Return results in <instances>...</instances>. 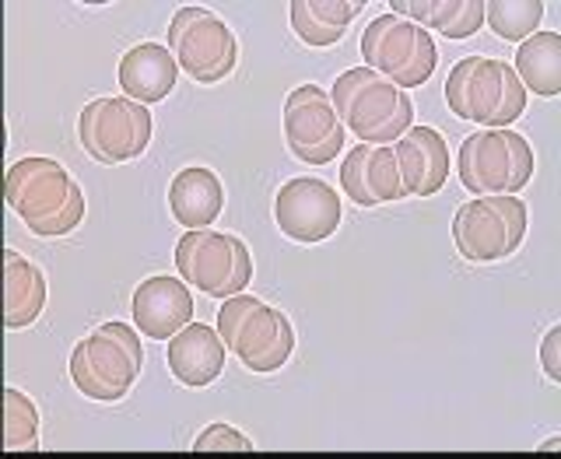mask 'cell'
<instances>
[{
  "label": "cell",
  "mask_w": 561,
  "mask_h": 459,
  "mask_svg": "<svg viewBox=\"0 0 561 459\" xmlns=\"http://www.w3.org/2000/svg\"><path fill=\"white\" fill-rule=\"evenodd\" d=\"M341 197L330 183L316 180V175H295L274 197V221L280 228V236H288L291 242H323L337 232L341 225Z\"/></svg>",
  "instance_id": "6da1fadb"
},
{
  "label": "cell",
  "mask_w": 561,
  "mask_h": 459,
  "mask_svg": "<svg viewBox=\"0 0 561 459\" xmlns=\"http://www.w3.org/2000/svg\"><path fill=\"white\" fill-rule=\"evenodd\" d=\"M137 376H140V368L130 358V351L102 330L88 333V337L78 341L75 351H70V382L78 386V393L84 400L119 403L130 393Z\"/></svg>",
  "instance_id": "7a4b0ae2"
},
{
  "label": "cell",
  "mask_w": 561,
  "mask_h": 459,
  "mask_svg": "<svg viewBox=\"0 0 561 459\" xmlns=\"http://www.w3.org/2000/svg\"><path fill=\"white\" fill-rule=\"evenodd\" d=\"M4 193L14 215L25 225H35V221H49L60 215L70 200V193H75V180H70V172L60 162L35 154V158H22V162H14L8 169Z\"/></svg>",
  "instance_id": "3957f363"
},
{
  "label": "cell",
  "mask_w": 561,
  "mask_h": 459,
  "mask_svg": "<svg viewBox=\"0 0 561 459\" xmlns=\"http://www.w3.org/2000/svg\"><path fill=\"white\" fill-rule=\"evenodd\" d=\"M81 148L102 165H119L137 158V123L130 99H92L78 116Z\"/></svg>",
  "instance_id": "277c9868"
},
{
  "label": "cell",
  "mask_w": 561,
  "mask_h": 459,
  "mask_svg": "<svg viewBox=\"0 0 561 459\" xmlns=\"http://www.w3.org/2000/svg\"><path fill=\"white\" fill-rule=\"evenodd\" d=\"M239 43L232 28H228L215 11L197 18L186 32L180 46H175V64L197 84H218L236 70Z\"/></svg>",
  "instance_id": "5b68a950"
},
{
  "label": "cell",
  "mask_w": 561,
  "mask_h": 459,
  "mask_svg": "<svg viewBox=\"0 0 561 459\" xmlns=\"http://www.w3.org/2000/svg\"><path fill=\"white\" fill-rule=\"evenodd\" d=\"M134 326L151 341H172L186 323H193V295L183 277L154 274L134 288L130 302Z\"/></svg>",
  "instance_id": "8992f818"
},
{
  "label": "cell",
  "mask_w": 561,
  "mask_h": 459,
  "mask_svg": "<svg viewBox=\"0 0 561 459\" xmlns=\"http://www.w3.org/2000/svg\"><path fill=\"white\" fill-rule=\"evenodd\" d=\"M228 351H232V355L256 376L277 372V368L288 365L291 351H295L291 320L280 309H271L260 302L236 330V341Z\"/></svg>",
  "instance_id": "52a82bcc"
},
{
  "label": "cell",
  "mask_w": 561,
  "mask_h": 459,
  "mask_svg": "<svg viewBox=\"0 0 561 459\" xmlns=\"http://www.w3.org/2000/svg\"><path fill=\"white\" fill-rule=\"evenodd\" d=\"M175 271L186 285L201 288L204 295L225 298L228 280L236 274V245L228 232L193 228L175 242Z\"/></svg>",
  "instance_id": "ba28073f"
},
{
  "label": "cell",
  "mask_w": 561,
  "mask_h": 459,
  "mask_svg": "<svg viewBox=\"0 0 561 459\" xmlns=\"http://www.w3.org/2000/svg\"><path fill=\"white\" fill-rule=\"evenodd\" d=\"M225 341L218 326H204V323H186L175 337L169 341L165 362L169 372L180 379L190 390H201L210 386L225 372Z\"/></svg>",
  "instance_id": "9c48e42d"
},
{
  "label": "cell",
  "mask_w": 561,
  "mask_h": 459,
  "mask_svg": "<svg viewBox=\"0 0 561 459\" xmlns=\"http://www.w3.org/2000/svg\"><path fill=\"white\" fill-rule=\"evenodd\" d=\"M456 172H460V183L473 193V197L508 193L513 158H508L505 134L502 130L470 134L460 145V154H456Z\"/></svg>",
  "instance_id": "30bf717a"
},
{
  "label": "cell",
  "mask_w": 561,
  "mask_h": 459,
  "mask_svg": "<svg viewBox=\"0 0 561 459\" xmlns=\"http://www.w3.org/2000/svg\"><path fill=\"white\" fill-rule=\"evenodd\" d=\"M175 78H180V64H175V53L162 43H140L123 53V60H119L123 95L140 105L169 99Z\"/></svg>",
  "instance_id": "8fae6325"
},
{
  "label": "cell",
  "mask_w": 561,
  "mask_h": 459,
  "mask_svg": "<svg viewBox=\"0 0 561 459\" xmlns=\"http://www.w3.org/2000/svg\"><path fill=\"white\" fill-rule=\"evenodd\" d=\"M225 207V186L218 180V172H210L204 165L180 169L169 183V210L186 232L193 228H210L218 221Z\"/></svg>",
  "instance_id": "7c38bea8"
},
{
  "label": "cell",
  "mask_w": 561,
  "mask_h": 459,
  "mask_svg": "<svg viewBox=\"0 0 561 459\" xmlns=\"http://www.w3.org/2000/svg\"><path fill=\"white\" fill-rule=\"evenodd\" d=\"M453 242L470 263H495L508 256V228L488 197H473L456 210Z\"/></svg>",
  "instance_id": "4fadbf2b"
},
{
  "label": "cell",
  "mask_w": 561,
  "mask_h": 459,
  "mask_svg": "<svg viewBox=\"0 0 561 459\" xmlns=\"http://www.w3.org/2000/svg\"><path fill=\"white\" fill-rule=\"evenodd\" d=\"M46 306V274L32 260L4 250V326L22 330L39 320Z\"/></svg>",
  "instance_id": "5bb4252c"
},
{
  "label": "cell",
  "mask_w": 561,
  "mask_h": 459,
  "mask_svg": "<svg viewBox=\"0 0 561 459\" xmlns=\"http://www.w3.org/2000/svg\"><path fill=\"white\" fill-rule=\"evenodd\" d=\"M337 113L330 105V92L320 84H298L285 99V137L288 145L298 148H316L337 127Z\"/></svg>",
  "instance_id": "9a60e30c"
},
{
  "label": "cell",
  "mask_w": 561,
  "mask_h": 459,
  "mask_svg": "<svg viewBox=\"0 0 561 459\" xmlns=\"http://www.w3.org/2000/svg\"><path fill=\"white\" fill-rule=\"evenodd\" d=\"M516 78L523 81L526 95L554 99L561 95V35L558 32H534L516 49Z\"/></svg>",
  "instance_id": "2e32d148"
},
{
  "label": "cell",
  "mask_w": 561,
  "mask_h": 459,
  "mask_svg": "<svg viewBox=\"0 0 561 459\" xmlns=\"http://www.w3.org/2000/svg\"><path fill=\"white\" fill-rule=\"evenodd\" d=\"M397 105H400V88L393 81H386V78H376V81L362 84L358 92L351 95L347 113H344L341 123L362 140V145H368L373 134H379L386 123L393 119Z\"/></svg>",
  "instance_id": "e0dca14e"
},
{
  "label": "cell",
  "mask_w": 561,
  "mask_h": 459,
  "mask_svg": "<svg viewBox=\"0 0 561 459\" xmlns=\"http://www.w3.org/2000/svg\"><path fill=\"white\" fill-rule=\"evenodd\" d=\"M502 64L495 57H473L467 81H463V105H467V119L484 123L495 116L499 99H502Z\"/></svg>",
  "instance_id": "ac0fdd59"
},
{
  "label": "cell",
  "mask_w": 561,
  "mask_h": 459,
  "mask_svg": "<svg viewBox=\"0 0 561 459\" xmlns=\"http://www.w3.org/2000/svg\"><path fill=\"white\" fill-rule=\"evenodd\" d=\"M543 0H491L484 4V22L505 43H523L543 22Z\"/></svg>",
  "instance_id": "d6986e66"
},
{
  "label": "cell",
  "mask_w": 561,
  "mask_h": 459,
  "mask_svg": "<svg viewBox=\"0 0 561 459\" xmlns=\"http://www.w3.org/2000/svg\"><path fill=\"white\" fill-rule=\"evenodd\" d=\"M4 449L39 452V408L18 390H4Z\"/></svg>",
  "instance_id": "ffe728a7"
},
{
  "label": "cell",
  "mask_w": 561,
  "mask_h": 459,
  "mask_svg": "<svg viewBox=\"0 0 561 459\" xmlns=\"http://www.w3.org/2000/svg\"><path fill=\"white\" fill-rule=\"evenodd\" d=\"M417 32L421 28L414 22H408V18H397L393 28H386L382 43L376 49V64H373V70H376L379 78L393 81L400 70L411 64L414 46H417Z\"/></svg>",
  "instance_id": "44dd1931"
},
{
  "label": "cell",
  "mask_w": 561,
  "mask_h": 459,
  "mask_svg": "<svg viewBox=\"0 0 561 459\" xmlns=\"http://www.w3.org/2000/svg\"><path fill=\"white\" fill-rule=\"evenodd\" d=\"M365 180H368V193L376 197V204H397V200L408 197V190H403V180H400V165H397L393 145L368 148Z\"/></svg>",
  "instance_id": "7402d4cb"
},
{
  "label": "cell",
  "mask_w": 561,
  "mask_h": 459,
  "mask_svg": "<svg viewBox=\"0 0 561 459\" xmlns=\"http://www.w3.org/2000/svg\"><path fill=\"white\" fill-rule=\"evenodd\" d=\"M393 154H397L400 180H403V190H408V197H421V190L428 183V151L421 145V137L408 130L393 145Z\"/></svg>",
  "instance_id": "603a6c76"
},
{
  "label": "cell",
  "mask_w": 561,
  "mask_h": 459,
  "mask_svg": "<svg viewBox=\"0 0 561 459\" xmlns=\"http://www.w3.org/2000/svg\"><path fill=\"white\" fill-rule=\"evenodd\" d=\"M523 110H526V88L516 78L513 64H502V99L495 116L488 119V130H508L523 116Z\"/></svg>",
  "instance_id": "cb8c5ba5"
},
{
  "label": "cell",
  "mask_w": 561,
  "mask_h": 459,
  "mask_svg": "<svg viewBox=\"0 0 561 459\" xmlns=\"http://www.w3.org/2000/svg\"><path fill=\"white\" fill-rule=\"evenodd\" d=\"M411 130L421 137V145L428 151V183L421 190V197H435L449 180V145H446V137L432 127H411Z\"/></svg>",
  "instance_id": "d4e9b609"
},
{
  "label": "cell",
  "mask_w": 561,
  "mask_h": 459,
  "mask_svg": "<svg viewBox=\"0 0 561 459\" xmlns=\"http://www.w3.org/2000/svg\"><path fill=\"white\" fill-rule=\"evenodd\" d=\"M435 64H438V49H435V39L432 35L421 28L417 32V46H414V57H411V64L400 70V74L393 78V84L400 88H421L425 84L432 74H435Z\"/></svg>",
  "instance_id": "484cf974"
},
{
  "label": "cell",
  "mask_w": 561,
  "mask_h": 459,
  "mask_svg": "<svg viewBox=\"0 0 561 459\" xmlns=\"http://www.w3.org/2000/svg\"><path fill=\"white\" fill-rule=\"evenodd\" d=\"M365 158H368V148H365V145H358V148H351V151H347V158L341 162V190L347 193V200H351V204H358V207H379L373 193H368Z\"/></svg>",
  "instance_id": "4316f807"
},
{
  "label": "cell",
  "mask_w": 561,
  "mask_h": 459,
  "mask_svg": "<svg viewBox=\"0 0 561 459\" xmlns=\"http://www.w3.org/2000/svg\"><path fill=\"white\" fill-rule=\"evenodd\" d=\"M288 14H291V28L295 35L302 39L306 46H337L344 39V28H327L320 25L316 18L309 14V4L306 0H291L288 4Z\"/></svg>",
  "instance_id": "83f0119b"
},
{
  "label": "cell",
  "mask_w": 561,
  "mask_h": 459,
  "mask_svg": "<svg viewBox=\"0 0 561 459\" xmlns=\"http://www.w3.org/2000/svg\"><path fill=\"white\" fill-rule=\"evenodd\" d=\"M84 221V190L75 183V193H70V200L67 207L60 210L57 218H49V221H35L28 225V232L32 236H39V239H57V236H67V232H75V228Z\"/></svg>",
  "instance_id": "f1b7e54d"
},
{
  "label": "cell",
  "mask_w": 561,
  "mask_h": 459,
  "mask_svg": "<svg viewBox=\"0 0 561 459\" xmlns=\"http://www.w3.org/2000/svg\"><path fill=\"white\" fill-rule=\"evenodd\" d=\"M256 306H260V298L245 295V291L221 298V309H218V333H221L225 347H232V341H236V330L242 326V320H245V315H250Z\"/></svg>",
  "instance_id": "f546056e"
},
{
  "label": "cell",
  "mask_w": 561,
  "mask_h": 459,
  "mask_svg": "<svg viewBox=\"0 0 561 459\" xmlns=\"http://www.w3.org/2000/svg\"><path fill=\"white\" fill-rule=\"evenodd\" d=\"M193 449L197 452H225V449H232V452H250L253 449V438H245L239 428L232 425H207L201 435H197V443H193Z\"/></svg>",
  "instance_id": "4dcf8cb0"
},
{
  "label": "cell",
  "mask_w": 561,
  "mask_h": 459,
  "mask_svg": "<svg viewBox=\"0 0 561 459\" xmlns=\"http://www.w3.org/2000/svg\"><path fill=\"white\" fill-rule=\"evenodd\" d=\"M491 207L499 210L505 228H508V256L519 250V242L526 236V204L516 197V193H495V197H488Z\"/></svg>",
  "instance_id": "1f68e13d"
},
{
  "label": "cell",
  "mask_w": 561,
  "mask_h": 459,
  "mask_svg": "<svg viewBox=\"0 0 561 459\" xmlns=\"http://www.w3.org/2000/svg\"><path fill=\"white\" fill-rule=\"evenodd\" d=\"M505 134V145H508V158H513V175H508V193L523 190L530 183L534 175V148L526 145V137L516 130H502Z\"/></svg>",
  "instance_id": "d6a6232c"
},
{
  "label": "cell",
  "mask_w": 561,
  "mask_h": 459,
  "mask_svg": "<svg viewBox=\"0 0 561 459\" xmlns=\"http://www.w3.org/2000/svg\"><path fill=\"white\" fill-rule=\"evenodd\" d=\"M309 14L327 28H347L351 18H358V11L365 8L362 0H306Z\"/></svg>",
  "instance_id": "836d02e7"
},
{
  "label": "cell",
  "mask_w": 561,
  "mask_h": 459,
  "mask_svg": "<svg viewBox=\"0 0 561 459\" xmlns=\"http://www.w3.org/2000/svg\"><path fill=\"white\" fill-rule=\"evenodd\" d=\"M376 78L379 74H376L373 67H351V70H344L337 81H333V88H330V105H333V113H337V119H344L351 95H355L362 84L376 81Z\"/></svg>",
  "instance_id": "e575fe53"
},
{
  "label": "cell",
  "mask_w": 561,
  "mask_h": 459,
  "mask_svg": "<svg viewBox=\"0 0 561 459\" xmlns=\"http://www.w3.org/2000/svg\"><path fill=\"white\" fill-rule=\"evenodd\" d=\"M344 137H347V127H344V123H337V127H333V134L323 140V145H316V148H298V145H288V151L298 158V162H306V165H327V162H333V158L341 154Z\"/></svg>",
  "instance_id": "d590c367"
},
{
  "label": "cell",
  "mask_w": 561,
  "mask_h": 459,
  "mask_svg": "<svg viewBox=\"0 0 561 459\" xmlns=\"http://www.w3.org/2000/svg\"><path fill=\"white\" fill-rule=\"evenodd\" d=\"M414 127V102H411V95L408 92H400V105H397V113H393V119L386 123V127L379 130V134H373V140L368 145H397V140L408 134Z\"/></svg>",
  "instance_id": "8d00e7d4"
},
{
  "label": "cell",
  "mask_w": 561,
  "mask_h": 459,
  "mask_svg": "<svg viewBox=\"0 0 561 459\" xmlns=\"http://www.w3.org/2000/svg\"><path fill=\"white\" fill-rule=\"evenodd\" d=\"M481 25H484V0H467L463 14L456 18V22L443 35H446V39H470V35H478Z\"/></svg>",
  "instance_id": "74e56055"
},
{
  "label": "cell",
  "mask_w": 561,
  "mask_h": 459,
  "mask_svg": "<svg viewBox=\"0 0 561 459\" xmlns=\"http://www.w3.org/2000/svg\"><path fill=\"white\" fill-rule=\"evenodd\" d=\"M232 245H236V274L232 280H228V288H225V298L228 295H239L253 285V256H250V245H245L239 236H232Z\"/></svg>",
  "instance_id": "f35d334b"
},
{
  "label": "cell",
  "mask_w": 561,
  "mask_h": 459,
  "mask_svg": "<svg viewBox=\"0 0 561 459\" xmlns=\"http://www.w3.org/2000/svg\"><path fill=\"white\" fill-rule=\"evenodd\" d=\"M473 57H463L460 64H456L449 70V78H446V105L453 110V116H460L467 119V105H463V81H467V70H470Z\"/></svg>",
  "instance_id": "ab89813d"
},
{
  "label": "cell",
  "mask_w": 561,
  "mask_h": 459,
  "mask_svg": "<svg viewBox=\"0 0 561 459\" xmlns=\"http://www.w3.org/2000/svg\"><path fill=\"white\" fill-rule=\"evenodd\" d=\"M393 22H397V14H379L376 22L365 28V35H362V67H373L376 64V49L382 43L386 28H393Z\"/></svg>",
  "instance_id": "60d3db41"
},
{
  "label": "cell",
  "mask_w": 561,
  "mask_h": 459,
  "mask_svg": "<svg viewBox=\"0 0 561 459\" xmlns=\"http://www.w3.org/2000/svg\"><path fill=\"white\" fill-rule=\"evenodd\" d=\"M540 365L551 382H561V326H551L540 344Z\"/></svg>",
  "instance_id": "b9f144b4"
},
{
  "label": "cell",
  "mask_w": 561,
  "mask_h": 459,
  "mask_svg": "<svg viewBox=\"0 0 561 459\" xmlns=\"http://www.w3.org/2000/svg\"><path fill=\"white\" fill-rule=\"evenodd\" d=\"M99 330H102V333H110V337H116L123 347L130 351V358L137 362V368H145V347H140V337H137V330H134V326L113 320V323H102Z\"/></svg>",
  "instance_id": "7bdbcfd3"
},
{
  "label": "cell",
  "mask_w": 561,
  "mask_h": 459,
  "mask_svg": "<svg viewBox=\"0 0 561 459\" xmlns=\"http://www.w3.org/2000/svg\"><path fill=\"white\" fill-rule=\"evenodd\" d=\"M463 4H467V0H432V14H428L425 28L446 32L456 22V18L463 14Z\"/></svg>",
  "instance_id": "ee69618b"
},
{
  "label": "cell",
  "mask_w": 561,
  "mask_h": 459,
  "mask_svg": "<svg viewBox=\"0 0 561 459\" xmlns=\"http://www.w3.org/2000/svg\"><path fill=\"white\" fill-rule=\"evenodd\" d=\"M207 14V8H180L172 14V22H169V49L175 53V46H180V39H183V32L197 22V18H204Z\"/></svg>",
  "instance_id": "f6af8a7d"
},
{
  "label": "cell",
  "mask_w": 561,
  "mask_h": 459,
  "mask_svg": "<svg viewBox=\"0 0 561 459\" xmlns=\"http://www.w3.org/2000/svg\"><path fill=\"white\" fill-rule=\"evenodd\" d=\"M554 449H561V438H548V443L540 446V452H554Z\"/></svg>",
  "instance_id": "bcb514c9"
}]
</instances>
